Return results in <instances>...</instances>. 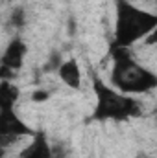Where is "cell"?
<instances>
[{"label": "cell", "mask_w": 157, "mask_h": 158, "mask_svg": "<svg viewBox=\"0 0 157 158\" xmlns=\"http://www.w3.org/2000/svg\"><path fill=\"white\" fill-rule=\"evenodd\" d=\"M111 55L115 61L111 79L113 85L120 90V94H142L157 86V76L137 61H133L128 48L113 46Z\"/></svg>", "instance_id": "6da1fadb"}, {"label": "cell", "mask_w": 157, "mask_h": 158, "mask_svg": "<svg viewBox=\"0 0 157 158\" xmlns=\"http://www.w3.org/2000/svg\"><path fill=\"white\" fill-rule=\"evenodd\" d=\"M157 28V17L128 0L117 2V26H115V44L118 48H128L137 40L144 39Z\"/></svg>", "instance_id": "7a4b0ae2"}, {"label": "cell", "mask_w": 157, "mask_h": 158, "mask_svg": "<svg viewBox=\"0 0 157 158\" xmlns=\"http://www.w3.org/2000/svg\"><path fill=\"white\" fill-rule=\"evenodd\" d=\"M94 92H96V98H98V103H96V109H94V114H92L94 119L124 121V119L139 114V103L131 96L115 92L113 88H109L107 85H104L98 79H94Z\"/></svg>", "instance_id": "3957f363"}, {"label": "cell", "mask_w": 157, "mask_h": 158, "mask_svg": "<svg viewBox=\"0 0 157 158\" xmlns=\"http://www.w3.org/2000/svg\"><path fill=\"white\" fill-rule=\"evenodd\" d=\"M34 131L19 118L15 109L0 110V147L13 145L20 136H32Z\"/></svg>", "instance_id": "277c9868"}, {"label": "cell", "mask_w": 157, "mask_h": 158, "mask_svg": "<svg viewBox=\"0 0 157 158\" xmlns=\"http://www.w3.org/2000/svg\"><path fill=\"white\" fill-rule=\"evenodd\" d=\"M24 55H26V44L20 39H13L7 44V48H6L4 55L0 57V61H2L7 68H11L13 72H17V70L22 66Z\"/></svg>", "instance_id": "5b68a950"}, {"label": "cell", "mask_w": 157, "mask_h": 158, "mask_svg": "<svg viewBox=\"0 0 157 158\" xmlns=\"http://www.w3.org/2000/svg\"><path fill=\"white\" fill-rule=\"evenodd\" d=\"M57 76H59V79H61L69 88L78 90L79 86H81V72H79V64L76 63V59L63 61V63L57 66Z\"/></svg>", "instance_id": "8992f818"}, {"label": "cell", "mask_w": 157, "mask_h": 158, "mask_svg": "<svg viewBox=\"0 0 157 158\" xmlns=\"http://www.w3.org/2000/svg\"><path fill=\"white\" fill-rule=\"evenodd\" d=\"M20 158H52V145L43 134H39L34 138V142L28 147L22 149Z\"/></svg>", "instance_id": "52a82bcc"}, {"label": "cell", "mask_w": 157, "mask_h": 158, "mask_svg": "<svg viewBox=\"0 0 157 158\" xmlns=\"http://www.w3.org/2000/svg\"><path fill=\"white\" fill-rule=\"evenodd\" d=\"M20 90L11 81H0V110L4 109H15V103L19 101Z\"/></svg>", "instance_id": "ba28073f"}, {"label": "cell", "mask_w": 157, "mask_h": 158, "mask_svg": "<svg viewBox=\"0 0 157 158\" xmlns=\"http://www.w3.org/2000/svg\"><path fill=\"white\" fill-rule=\"evenodd\" d=\"M9 22H11V26H15V28H22L24 22H26V11H24V7H15V9L11 11Z\"/></svg>", "instance_id": "9c48e42d"}, {"label": "cell", "mask_w": 157, "mask_h": 158, "mask_svg": "<svg viewBox=\"0 0 157 158\" xmlns=\"http://www.w3.org/2000/svg\"><path fill=\"white\" fill-rule=\"evenodd\" d=\"M13 76H15V72H13L11 68H7V66L0 61V81H6V79H7V81H11Z\"/></svg>", "instance_id": "30bf717a"}, {"label": "cell", "mask_w": 157, "mask_h": 158, "mask_svg": "<svg viewBox=\"0 0 157 158\" xmlns=\"http://www.w3.org/2000/svg\"><path fill=\"white\" fill-rule=\"evenodd\" d=\"M48 98H50V94H48L46 90H35L34 96H32L34 101H44V99H48Z\"/></svg>", "instance_id": "8fae6325"}]
</instances>
